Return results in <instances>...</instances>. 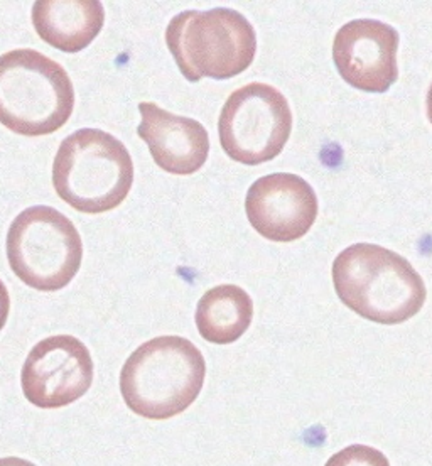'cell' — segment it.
I'll return each instance as SVG.
<instances>
[{"label": "cell", "mask_w": 432, "mask_h": 466, "mask_svg": "<svg viewBox=\"0 0 432 466\" xmlns=\"http://www.w3.org/2000/svg\"><path fill=\"white\" fill-rule=\"evenodd\" d=\"M333 284L341 303L380 325H398L417 315L427 298L419 272L386 247L355 244L333 262Z\"/></svg>", "instance_id": "cell-1"}, {"label": "cell", "mask_w": 432, "mask_h": 466, "mask_svg": "<svg viewBox=\"0 0 432 466\" xmlns=\"http://www.w3.org/2000/svg\"><path fill=\"white\" fill-rule=\"evenodd\" d=\"M206 361L183 337H157L142 343L120 372V392L132 412L166 420L186 410L199 396Z\"/></svg>", "instance_id": "cell-2"}, {"label": "cell", "mask_w": 432, "mask_h": 466, "mask_svg": "<svg viewBox=\"0 0 432 466\" xmlns=\"http://www.w3.org/2000/svg\"><path fill=\"white\" fill-rule=\"evenodd\" d=\"M132 185L129 151L108 132L80 128L61 142L53 163V187L71 208L90 215L116 210Z\"/></svg>", "instance_id": "cell-3"}, {"label": "cell", "mask_w": 432, "mask_h": 466, "mask_svg": "<svg viewBox=\"0 0 432 466\" xmlns=\"http://www.w3.org/2000/svg\"><path fill=\"white\" fill-rule=\"evenodd\" d=\"M75 108L70 75L35 49L0 56V124L25 137L55 134Z\"/></svg>", "instance_id": "cell-4"}, {"label": "cell", "mask_w": 432, "mask_h": 466, "mask_svg": "<svg viewBox=\"0 0 432 466\" xmlns=\"http://www.w3.org/2000/svg\"><path fill=\"white\" fill-rule=\"evenodd\" d=\"M166 45L187 82L228 80L254 63L257 35L240 12L215 7L175 15L166 29Z\"/></svg>", "instance_id": "cell-5"}, {"label": "cell", "mask_w": 432, "mask_h": 466, "mask_svg": "<svg viewBox=\"0 0 432 466\" xmlns=\"http://www.w3.org/2000/svg\"><path fill=\"white\" fill-rule=\"evenodd\" d=\"M7 258L12 272L25 286L35 291H59L82 268V237L56 208L31 207L9 227Z\"/></svg>", "instance_id": "cell-6"}, {"label": "cell", "mask_w": 432, "mask_h": 466, "mask_svg": "<svg viewBox=\"0 0 432 466\" xmlns=\"http://www.w3.org/2000/svg\"><path fill=\"white\" fill-rule=\"evenodd\" d=\"M291 132L289 102L267 83H248L235 90L225 102L218 122L223 151L246 166L276 159Z\"/></svg>", "instance_id": "cell-7"}, {"label": "cell", "mask_w": 432, "mask_h": 466, "mask_svg": "<svg viewBox=\"0 0 432 466\" xmlns=\"http://www.w3.org/2000/svg\"><path fill=\"white\" fill-rule=\"evenodd\" d=\"M94 360L86 345L71 335L41 339L24 361V397L39 409L70 406L94 384Z\"/></svg>", "instance_id": "cell-8"}, {"label": "cell", "mask_w": 432, "mask_h": 466, "mask_svg": "<svg viewBox=\"0 0 432 466\" xmlns=\"http://www.w3.org/2000/svg\"><path fill=\"white\" fill-rule=\"evenodd\" d=\"M400 37L388 24L355 19L335 35L333 59L339 76L357 90L384 94L397 82Z\"/></svg>", "instance_id": "cell-9"}, {"label": "cell", "mask_w": 432, "mask_h": 466, "mask_svg": "<svg viewBox=\"0 0 432 466\" xmlns=\"http://www.w3.org/2000/svg\"><path fill=\"white\" fill-rule=\"evenodd\" d=\"M319 203L313 187L301 176L276 173L248 187L246 218L264 238L294 242L311 230Z\"/></svg>", "instance_id": "cell-10"}, {"label": "cell", "mask_w": 432, "mask_h": 466, "mask_svg": "<svg viewBox=\"0 0 432 466\" xmlns=\"http://www.w3.org/2000/svg\"><path fill=\"white\" fill-rule=\"evenodd\" d=\"M139 112L142 118L137 134L161 169L187 176L205 166L210 154V137L198 120L175 116L151 102L139 104Z\"/></svg>", "instance_id": "cell-11"}, {"label": "cell", "mask_w": 432, "mask_h": 466, "mask_svg": "<svg viewBox=\"0 0 432 466\" xmlns=\"http://www.w3.org/2000/svg\"><path fill=\"white\" fill-rule=\"evenodd\" d=\"M104 23L105 9L98 0H37L33 5L35 33L65 53L90 46Z\"/></svg>", "instance_id": "cell-12"}, {"label": "cell", "mask_w": 432, "mask_h": 466, "mask_svg": "<svg viewBox=\"0 0 432 466\" xmlns=\"http://www.w3.org/2000/svg\"><path fill=\"white\" fill-rule=\"evenodd\" d=\"M252 318L250 294L235 284H223L205 292L195 316L199 335L215 345L236 341L250 327Z\"/></svg>", "instance_id": "cell-13"}, {"label": "cell", "mask_w": 432, "mask_h": 466, "mask_svg": "<svg viewBox=\"0 0 432 466\" xmlns=\"http://www.w3.org/2000/svg\"><path fill=\"white\" fill-rule=\"evenodd\" d=\"M325 466H390V461L372 446L351 444L331 456Z\"/></svg>", "instance_id": "cell-14"}, {"label": "cell", "mask_w": 432, "mask_h": 466, "mask_svg": "<svg viewBox=\"0 0 432 466\" xmlns=\"http://www.w3.org/2000/svg\"><path fill=\"white\" fill-rule=\"evenodd\" d=\"M9 311H11V298L5 284L0 280V331L5 327L7 318H9Z\"/></svg>", "instance_id": "cell-15"}, {"label": "cell", "mask_w": 432, "mask_h": 466, "mask_svg": "<svg viewBox=\"0 0 432 466\" xmlns=\"http://www.w3.org/2000/svg\"><path fill=\"white\" fill-rule=\"evenodd\" d=\"M0 466H35V463L23 460V458H15V456H9V458H0Z\"/></svg>", "instance_id": "cell-16"}, {"label": "cell", "mask_w": 432, "mask_h": 466, "mask_svg": "<svg viewBox=\"0 0 432 466\" xmlns=\"http://www.w3.org/2000/svg\"><path fill=\"white\" fill-rule=\"evenodd\" d=\"M426 106H427V116H429V120H431L432 124V83L431 88H429V92H427V100H426Z\"/></svg>", "instance_id": "cell-17"}]
</instances>
